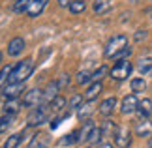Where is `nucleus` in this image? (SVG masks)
Here are the masks:
<instances>
[{"label":"nucleus","instance_id":"40","mask_svg":"<svg viewBox=\"0 0 152 148\" xmlns=\"http://www.w3.org/2000/svg\"><path fill=\"white\" fill-rule=\"evenodd\" d=\"M98 148H113V144H111V143H100Z\"/></svg>","mask_w":152,"mask_h":148},{"label":"nucleus","instance_id":"18","mask_svg":"<svg viewBox=\"0 0 152 148\" xmlns=\"http://www.w3.org/2000/svg\"><path fill=\"white\" fill-rule=\"evenodd\" d=\"M137 112H139L141 118H148L152 114V99H148V98L141 99V101H139V107H137Z\"/></svg>","mask_w":152,"mask_h":148},{"label":"nucleus","instance_id":"26","mask_svg":"<svg viewBox=\"0 0 152 148\" xmlns=\"http://www.w3.org/2000/svg\"><path fill=\"white\" fill-rule=\"evenodd\" d=\"M77 131H73V133H69V135H66V137H64V139H60V141H58V144H60V146H69V144H75V143H79V137H77Z\"/></svg>","mask_w":152,"mask_h":148},{"label":"nucleus","instance_id":"27","mask_svg":"<svg viewBox=\"0 0 152 148\" xmlns=\"http://www.w3.org/2000/svg\"><path fill=\"white\" fill-rule=\"evenodd\" d=\"M21 137H23L21 133H15V135H11V137H8V141L4 143V148H17L21 144Z\"/></svg>","mask_w":152,"mask_h":148},{"label":"nucleus","instance_id":"32","mask_svg":"<svg viewBox=\"0 0 152 148\" xmlns=\"http://www.w3.org/2000/svg\"><path fill=\"white\" fill-rule=\"evenodd\" d=\"M11 71H13V68H11V66H6V68H2V69H0V85H4V82L10 79Z\"/></svg>","mask_w":152,"mask_h":148},{"label":"nucleus","instance_id":"15","mask_svg":"<svg viewBox=\"0 0 152 148\" xmlns=\"http://www.w3.org/2000/svg\"><path fill=\"white\" fill-rule=\"evenodd\" d=\"M49 144V137L45 133H36L32 135L30 143H28V148H47Z\"/></svg>","mask_w":152,"mask_h":148},{"label":"nucleus","instance_id":"42","mask_svg":"<svg viewBox=\"0 0 152 148\" xmlns=\"http://www.w3.org/2000/svg\"><path fill=\"white\" fill-rule=\"evenodd\" d=\"M148 148H152V139H150V141H148Z\"/></svg>","mask_w":152,"mask_h":148},{"label":"nucleus","instance_id":"2","mask_svg":"<svg viewBox=\"0 0 152 148\" xmlns=\"http://www.w3.org/2000/svg\"><path fill=\"white\" fill-rule=\"evenodd\" d=\"M126 47H128V38L124 34H116V36H113L107 41V45H105V56L107 58H116L118 52H122Z\"/></svg>","mask_w":152,"mask_h":148},{"label":"nucleus","instance_id":"39","mask_svg":"<svg viewBox=\"0 0 152 148\" xmlns=\"http://www.w3.org/2000/svg\"><path fill=\"white\" fill-rule=\"evenodd\" d=\"M72 2L73 0H58V6H60V8H66V6H69Z\"/></svg>","mask_w":152,"mask_h":148},{"label":"nucleus","instance_id":"20","mask_svg":"<svg viewBox=\"0 0 152 148\" xmlns=\"http://www.w3.org/2000/svg\"><path fill=\"white\" fill-rule=\"evenodd\" d=\"M137 69L141 75H147V77H152V58H141L137 64Z\"/></svg>","mask_w":152,"mask_h":148},{"label":"nucleus","instance_id":"13","mask_svg":"<svg viewBox=\"0 0 152 148\" xmlns=\"http://www.w3.org/2000/svg\"><path fill=\"white\" fill-rule=\"evenodd\" d=\"M49 0H32L30 6H28V17H38V15H42V11L45 9V6H47Z\"/></svg>","mask_w":152,"mask_h":148},{"label":"nucleus","instance_id":"3","mask_svg":"<svg viewBox=\"0 0 152 148\" xmlns=\"http://www.w3.org/2000/svg\"><path fill=\"white\" fill-rule=\"evenodd\" d=\"M132 71H133V64L128 60V58H124V60H118L113 66V69L109 71V75H111V79L113 81H126L128 77L132 75Z\"/></svg>","mask_w":152,"mask_h":148},{"label":"nucleus","instance_id":"17","mask_svg":"<svg viewBox=\"0 0 152 148\" xmlns=\"http://www.w3.org/2000/svg\"><path fill=\"white\" fill-rule=\"evenodd\" d=\"M58 90H60V86H58V82H56V81H55V82H49L47 88L43 90V101L51 103L53 99L58 96Z\"/></svg>","mask_w":152,"mask_h":148},{"label":"nucleus","instance_id":"9","mask_svg":"<svg viewBox=\"0 0 152 148\" xmlns=\"http://www.w3.org/2000/svg\"><path fill=\"white\" fill-rule=\"evenodd\" d=\"M96 111V101L94 99H86V101H83L79 105V109H77V116L81 118V120H88V116L92 114V112Z\"/></svg>","mask_w":152,"mask_h":148},{"label":"nucleus","instance_id":"11","mask_svg":"<svg viewBox=\"0 0 152 148\" xmlns=\"http://www.w3.org/2000/svg\"><path fill=\"white\" fill-rule=\"evenodd\" d=\"M94 129H96V124L92 122V120H86V122L83 124V128L77 131V133H79V143H88Z\"/></svg>","mask_w":152,"mask_h":148},{"label":"nucleus","instance_id":"37","mask_svg":"<svg viewBox=\"0 0 152 148\" xmlns=\"http://www.w3.org/2000/svg\"><path fill=\"white\" fill-rule=\"evenodd\" d=\"M147 36H148L147 30H137V34H135V41H143Z\"/></svg>","mask_w":152,"mask_h":148},{"label":"nucleus","instance_id":"12","mask_svg":"<svg viewBox=\"0 0 152 148\" xmlns=\"http://www.w3.org/2000/svg\"><path fill=\"white\" fill-rule=\"evenodd\" d=\"M25 47H26V43H25V39H23V38H13L8 43V55L10 56H19Z\"/></svg>","mask_w":152,"mask_h":148},{"label":"nucleus","instance_id":"38","mask_svg":"<svg viewBox=\"0 0 152 148\" xmlns=\"http://www.w3.org/2000/svg\"><path fill=\"white\" fill-rule=\"evenodd\" d=\"M60 120H62V118H55V120L51 122V129H56L58 126H60Z\"/></svg>","mask_w":152,"mask_h":148},{"label":"nucleus","instance_id":"34","mask_svg":"<svg viewBox=\"0 0 152 148\" xmlns=\"http://www.w3.org/2000/svg\"><path fill=\"white\" fill-rule=\"evenodd\" d=\"M103 137V131H102V128H96L94 131H92V137L88 143H100V139Z\"/></svg>","mask_w":152,"mask_h":148},{"label":"nucleus","instance_id":"29","mask_svg":"<svg viewBox=\"0 0 152 148\" xmlns=\"http://www.w3.org/2000/svg\"><path fill=\"white\" fill-rule=\"evenodd\" d=\"M116 128L113 122H105V126L102 128V131H103V137H115V133H116Z\"/></svg>","mask_w":152,"mask_h":148},{"label":"nucleus","instance_id":"41","mask_svg":"<svg viewBox=\"0 0 152 148\" xmlns=\"http://www.w3.org/2000/svg\"><path fill=\"white\" fill-rule=\"evenodd\" d=\"M147 13H148V17H150V19H152V8H150V9L147 11Z\"/></svg>","mask_w":152,"mask_h":148},{"label":"nucleus","instance_id":"24","mask_svg":"<svg viewBox=\"0 0 152 148\" xmlns=\"http://www.w3.org/2000/svg\"><path fill=\"white\" fill-rule=\"evenodd\" d=\"M68 8H69V11H72L73 15H79V13H83V11L86 9V4L83 2V0H73Z\"/></svg>","mask_w":152,"mask_h":148},{"label":"nucleus","instance_id":"25","mask_svg":"<svg viewBox=\"0 0 152 148\" xmlns=\"http://www.w3.org/2000/svg\"><path fill=\"white\" fill-rule=\"evenodd\" d=\"M11 120H13V114H10V112H6L4 116H0V133L8 131V128L11 126Z\"/></svg>","mask_w":152,"mask_h":148},{"label":"nucleus","instance_id":"16","mask_svg":"<svg viewBox=\"0 0 152 148\" xmlns=\"http://www.w3.org/2000/svg\"><path fill=\"white\" fill-rule=\"evenodd\" d=\"M115 109H116V98H107L100 105V112L103 116H111L115 112Z\"/></svg>","mask_w":152,"mask_h":148},{"label":"nucleus","instance_id":"6","mask_svg":"<svg viewBox=\"0 0 152 148\" xmlns=\"http://www.w3.org/2000/svg\"><path fill=\"white\" fill-rule=\"evenodd\" d=\"M137 107H139V99H137L135 94L126 96L124 99H122V103H120L122 114H133V112H137Z\"/></svg>","mask_w":152,"mask_h":148},{"label":"nucleus","instance_id":"23","mask_svg":"<svg viewBox=\"0 0 152 148\" xmlns=\"http://www.w3.org/2000/svg\"><path fill=\"white\" fill-rule=\"evenodd\" d=\"M130 86H132V92L133 94H135V92H143L145 88H147V81H145L143 77H135V79H132Z\"/></svg>","mask_w":152,"mask_h":148},{"label":"nucleus","instance_id":"30","mask_svg":"<svg viewBox=\"0 0 152 148\" xmlns=\"http://www.w3.org/2000/svg\"><path fill=\"white\" fill-rule=\"evenodd\" d=\"M83 103V96H73L72 99H69V103H68V111H77L79 109V105Z\"/></svg>","mask_w":152,"mask_h":148},{"label":"nucleus","instance_id":"19","mask_svg":"<svg viewBox=\"0 0 152 148\" xmlns=\"http://www.w3.org/2000/svg\"><path fill=\"white\" fill-rule=\"evenodd\" d=\"M102 90H103L102 82H100V81H94V82H92V85L88 86V90H86L85 98H86V99H96V98L102 94Z\"/></svg>","mask_w":152,"mask_h":148},{"label":"nucleus","instance_id":"8","mask_svg":"<svg viewBox=\"0 0 152 148\" xmlns=\"http://www.w3.org/2000/svg\"><path fill=\"white\" fill-rule=\"evenodd\" d=\"M115 143L118 148H130L132 144V133L128 128H118L115 133Z\"/></svg>","mask_w":152,"mask_h":148},{"label":"nucleus","instance_id":"14","mask_svg":"<svg viewBox=\"0 0 152 148\" xmlns=\"http://www.w3.org/2000/svg\"><path fill=\"white\" fill-rule=\"evenodd\" d=\"M111 8H113V2H111V0H94V4H92V9H94V13H98V15L109 13Z\"/></svg>","mask_w":152,"mask_h":148},{"label":"nucleus","instance_id":"4","mask_svg":"<svg viewBox=\"0 0 152 148\" xmlns=\"http://www.w3.org/2000/svg\"><path fill=\"white\" fill-rule=\"evenodd\" d=\"M49 112H51V109H49V105H38V107H34L32 111H30V114H28V126H42L43 122H47V116H49Z\"/></svg>","mask_w":152,"mask_h":148},{"label":"nucleus","instance_id":"1","mask_svg":"<svg viewBox=\"0 0 152 148\" xmlns=\"http://www.w3.org/2000/svg\"><path fill=\"white\" fill-rule=\"evenodd\" d=\"M32 71H34V62L30 58H26V60L19 62L17 66H13V71H11L8 82H25L32 75Z\"/></svg>","mask_w":152,"mask_h":148},{"label":"nucleus","instance_id":"36","mask_svg":"<svg viewBox=\"0 0 152 148\" xmlns=\"http://www.w3.org/2000/svg\"><path fill=\"white\" fill-rule=\"evenodd\" d=\"M130 55H132V49H130V47H126V49L122 51V52H118V56H116V60H124V58H128Z\"/></svg>","mask_w":152,"mask_h":148},{"label":"nucleus","instance_id":"28","mask_svg":"<svg viewBox=\"0 0 152 148\" xmlns=\"http://www.w3.org/2000/svg\"><path fill=\"white\" fill-rule=\"evenodd\" d=\"M32 0H17L15 6H13V9H15V13H26L28 11V6H30Z\"/></svg>","mask_w":152,"mask_h":148},{"label":"nucleus","instance_id":"43","mask_svg":"<svg viewBox=\"0 0 152 148\" xmlns=\"http://www.w3.org/2000/svg\"><path fill=\"white\" fill-rule=\"evenodd\" d=\"M0 62H2V52H0Z\"/></svg>","mask_w":152,"mask_h":148},{"label":"nucleus","instance_id":"31","mask_svg":"<svg viewBox=\"0 0 152 148\" xmlns=\"http://www.w3.org/2000/svg\"><path fill=\"white\" fill-rule=\"evenodd\" d=\"M107 73H109L107 66H100L94 73H92V81H102V79H103V75H107Z\"/></svg>","mask_w":152,"mask_h":148},{"label":"nucleus","instance_id":"33","mask_svg":"<svg viewBox=\"0 0 152 148\" xmlns=\"http://www.w3.org/2000/svg\"><path fill=\"white\" fill-rule=\"evenodd\" d=\"M90 81H92V73H88V71H81L77 75V82H79V85H88Z\"/></svg>","mask_w":152,"mask_h":148},{"label":"nucleus","instance_id":"5","mask_svg":"<svg viewBox=\"0 0 152 148\" xmlns=\"http://www.w3.org/2000/svg\"><path fill=\"white\" fill-rule=\"evenodd\" d=\"M43 101V90H39V88H32V90H28L25 94V98H23V105L25 107H38V105H42Z\"/></svg>","mask_w":152,"mask_h":148},{"label":"nucleus","instance_id":"22","mask_svg":"<svg viewBox=\"0 0 152 148\" xmlns=\"http://www.w3.org/2000/svg\"><path fill=\"white\" fill-rule=\"evenodd\" d=\"M64 107H66V99H64L62 96H56L53 101L49 103V109H51V112H60Z\"/></svg>","mask_w":152,"mask_h":148},{"label":"nucleus","instance_id":"35","mask_svg":"<svg viewBox=\"0 0 152 148\" xmlns=\"http://www.w3.org/2000/svg\"><path fill=\"white\" fill-rule=\"evenodd\" d=\"M69 81H72V79H69V75H66V73H64V75H60V77H58V86H60V90H62V88H66L68 85H69Z\"/></svg>","mask_w":152,"mask_h":148},{"label":"nucleus","instance_id":"21","mask_svg":"<svg viewBox=\"0 0 152 148\" xmlns=\"http://www.w3.org/2000/svg\"><path fill=\"white\" fill-rule=\"evenodd\" d=\"M21 107H23V105L17 101V98H10V99H6V103H4V111L10 112V114H15Z\"/></svg>","mask_w":152,"mask_h":148},{"label":"nucleus","instance_id":"10","mask_svg":"<svg viewBox=\"0 0 152 148\" xmlns=\"http://www.w3.org/2000/svg\"><path fill=\"white\" fill-rule=\"evenodd\" d=\"M135 135L137 137H150L152 135V122L148 118H141L135 126Z\"/></svg>","mask_w":152,"mask_h":148},{"label":"nucleus","instance_id":"7","mask_svg":"<svg viewBox=\"0 0 152 148\" xmlns=\"http://www.w3.org/2000/svg\"><path fill=\"white\" fill-rule=\"evenodd\" d=\"M23 92H25V82H8V85L2 88V96H4L6 99H10V98H19Z\"/></svg>","mask_w":152,"mask_h":148},{"label":"nucleus","instance_id":"44","mask_svg":"<svg viewBox=\"0 0 152 148\" xmlns=\"http://www.w3.org/2000/svg\"><path fill=\"white\" fill-rule=\"evenodd\" d=\"M13 2H17V0H13Z\"/></svg>","mask_w":152,"mask_h":148}]
</instances>
